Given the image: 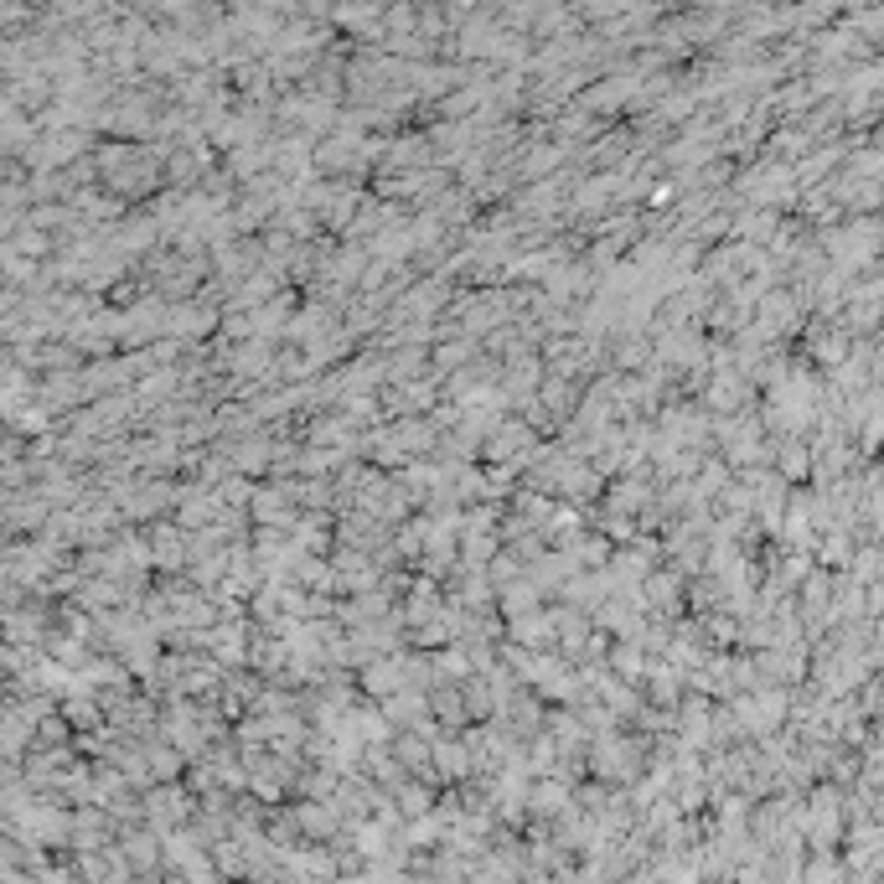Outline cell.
<instances>
[{
	"mask_svg": "<svg viewBox=\"0 0 884 884\" xmlns=\"http://www.w3.org/2000/svg\"><path fill=\"white\" fill-rule=\"evenodd\" d=\"M590 766H595V776H605V781H636V766H642V750H636L631 740H600Z\"/></svg>",
	"mask_w": 884,
	"mask_h": 884,
	"instance_id": "1",
	"label": "cell"
},
{
	"mask_svg": "<svg viewBox=\"0 0 884 884\" xmlns=\"http://www.w3.org/2000/svg\"><path fill=\"white\" fill-rule=\"evenodd\" d=\"M68 812H57V807H26L21 812V828L26 838H37V843H57V838H68Z\"/></svg>",
	"mask_w": 884,
	"mask_h": 884,
	"instance_id": "2",
	"label": "cell"
},
{
	"mask_svg": "<svg viewBox=\"0 0 884 884\" xmlns=\"http://www.w3.org/2000/svg\"><path fill=\"white\" fill-rule=\"evenodd\" d=\"M512 642L517 647H543V642H554V616H538V611H523V616H512Z\"/></svg>",
	"mask_w": 884,
	"mask_h": 884,
	"instance_id": "3",
	"label": "cell"
},
{
	"mask_svg": "<svg viewBox=\"0 0 884 884\" xmlns=\"http://www.w3.org/2000/svg\"><path fill=\"white\" fill-rule=\"evenodd\" d=\"M145 812H150V822L166 833V828H176V822L187 817V797H181V786H166V791H156V797L145 802Z\"/></svg>",
	"mask_w": 884,
	"mask_h": 884,
	"instance_id": "4",
	"label": "cell"
},
{
	"mask_svg": "<svg viewBox=\"0 0 884 884\" xmlns=\"http://www.w3.org/2000/svg\"><path fill=\"white\" fill-rule=\"evenodd\" d=\"M362 683H368L373 693H399V688H404L399 657H373V662H362Z\"/></svg>",
	"mask_w": 884,
	"mask_h": 884,
	"instance_id": "5",
	"label": "cell"
},
{
	"mask_svg": "<svg viewBox=\"0 0 884 884\" xmlns=\"http://www.w3.org/2000/svg\"><path fill=\"white\" fill-rule=\"evenodd\" d=\"M290 828H300L306 838H331V828H337V807L331 802H311V807H300Z\"/></svg>",
	"mask_w": 884,
	"mask_h": 884,
	"instance_id": "6",
	"label": "cell"
},
{
	"mask_svg": "<svg viewBox=\"0 0 884 884\" xmlns=\"http://www.w3.org/2000/svg\"><path fill=\"white\" fill-rule=\"evenodd\" d=\"M528 802H533V812H559L569 802V781L564 776H543L538 786H528Z\"/></svg>",
	"mask_w": 884,
	"mask_h": 884,
	"instance_id": "7",
	"label": "cell"
},
{
	"mask_svg": "<svg viewBox=\"0 0 884 884\" xmlns=\"http://www.w3.org/2000/svg\"><path fill=\"white\" fill-rule=\"evenodd\" d=\"M399 807L409 817H430V791H424L419 781H399Z\"/></svg>",
	"mask_w": 884,
	"mask_h": 884,
	"instance_id": "8",
	"label": "cell"
},
{
	"mask_svg": "<svg viewBox=\"0 0 884 884\" xmlns=\"http://www.w3.org/2000/svg\"><path fill=\"white\" fill-rule=\"evenodd\" d=\"M647 595H652L657 605H667V611H673L683 590H678V579H673V574H652V579H647V590H642V600H647Z\"/></svg>",
	"mask_w": 884,
	"mask_h": 884,
	"instance_id": "9",
	"label": "cell"
},
{
	"mask_svg": "<svg viewBox=\"0 0 884 884\" xmlns=\"http://www.w3.org/2000/svg\"><path fill=\"white\" fill-rule=\"evenodd\" d=\"M616 673L642 683V678H647V652H642V647H616Z\"/></svg>",
	"mask_w": 884,
	"mask_h": 884,
	"instance_id": "10",
	"label": "cell"
},
{
	"mask_svg": "<svg viewBox=\"0 0 884 884\" xmlns=\"http://www.w3.org/2000/svg\"><path fill=\"white\" fill-rule=\"evenodd\" d=\"M461 554H466V564H486V559L497 554V538H492V533H466Z\"/></svg>",
	"mask_w": 884,
	"mask_h": 884,
	"instance_id": "11",
	"label": "cell"
},
{
	"mask_svg": "<svg viewBox=\"0 0 884 884\" xmlns=\"http://www.w3.org/2000/svg\"><path fill=\"white\" fill-rule=\"evenodd\" d=\"M393 755H399V760H404V766H409V771H419V776H430V750H424L419 740H409V735H404V740H399V750H393Z\"/></svg>",
	"mask_w": 884,
	"mask_h": 884,
	"instance_id": "12",
	"label": "cell"
},
{
	"mask_svg": "<svg viewBox=\"0 0 884 884\" xmlns=\"http://www.w3.org/2000/svg\"><path fill=\"white\" fill-rule=\"evenodd\" d=\"M807 466H812V450L791 440V445H786V455H781V476H807Z\"/></svg>",
	"mask_w": 884,
	"mask_h": 884,
	"instance_id": "13",
	"label": "cell"
},
{
	"mask_svg": "<svg viewBox=\"0 0 884 884\" xmlns=\"http://www.w3.org/2000/svg\"><path fill=\"white\" fill-rule=\"evenodd\" d=\"M254 517H264V523H285V497L280 492H259L254 497Z\"/></svg>",
	"mask_w": 884,
	"mask_h": 884,
	"instance_id": "14",
	"label": "cell"
},
{
	"mask_svg": "<svg viewBox=\"0 0 884 884\" xmlns=\"http://www.w3.org/2000/svg\"><path fill=\"white\" fill-rule=\"evenodd\" d=\"M807 884H843V869H838L833 853H822V859L807 869Z\"/></svg>",
	"mask_w": 884,
	"mask_h": 884,
	"instance_id": "15",
	"label": "cell"
},
{
	"mask_svg": "<svg viewBox=\"0 0 884 884\" xmlns=\"http://www.w3.org/2000/svg\"><path fill=\"white\" fill-rule=\"evenodd\" d=\"M435 714H440L445 724H461V719H466V709H461V693L440 688V693H435Z\"/></svg>",
	"mask_w": 884,
	"mask_h": 884,
	"instance_id": "16",
	"label": "cell"
},
{
	"mask_svg": "<svg viewBox=\"0 0 884 884\" xmlns=\"http://www.w3.org/2000/svg\"><path fill=\"white\" fill-rule=\"evenodd\" d=\"M259 466H269V445L249 440V445L238 450V471H259Z\"/></svg>",
	"mask_w": 884,
	"mask_h": 884,
	"instance_id": "17",
	"label": "cell"
},
{
	"mask_svg": "<svg viewBox=\"0 0 884 884\" xmlns=\"http://www.w3.org/2000/svg\"><path fill=\"white\" fill-rule=\"evenodd\" d=\"M125 853H130L135 864H156V843L140 838V833H135V838H125Z\"/></svg>",
	"mask_w": 884,
	"mask_h": 884,
	"instance_id": "18",
	"label": "cell"
}]
</instances>
